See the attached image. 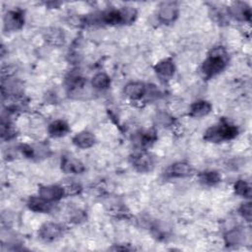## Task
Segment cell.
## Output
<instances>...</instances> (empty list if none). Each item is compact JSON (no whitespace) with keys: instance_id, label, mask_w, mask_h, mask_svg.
Returning <instances> with one entry per match:
<instances>
[{"instance_id":"6da1fadb","label":"cell","mask_w":252,"mask_h":252,"mask_svg":"<svg viewBox=\"0 0 252 252\" xmlns=\"http://www.w3.org/2000/svg\"><path fill=\"white\" fill-rule=\"evenodd\" d=\"M227 64V53L223 48H215L202 65V73L211 78L222 71Z\"/></svg>"},{"instance_id":"7a4b0ae2","label":"cell","mask_w":252,"mask_h":252,"mask_svg":"<svg viewBox=\"0 0 252 252\" xmlns=\"http://www.w3.org/2000/svg\"><path fill=\"white\" fill-rule=\"evenodd\" d=\"M238 130L236 126L222 120L219 124L209 128L204 136V139L209 142H222L232 140L236 137Z\"/></svg>"},{"instance_id":"3957f363","label":"cell","mask_w":252,"mask_h":252,"mask_svg":"<svg viewBox=\"0 0 252 252\" xmlns=\"http://www.w3.org/2000/svg\"><path fill=\"white\" fill-rule=\"evenodd\" d=\"M39 194L42 198L48 202H54L60 200L65 194L64 188L58 185L43 186L40 188Z\"/></svg>"},{"instance_id":"277c9868","label":"cell","mask_w":252,"mask_h":252,"mask_svg":"<svg viewBox=\"0 0 252 252\" xmlns=\"http://www.w3.org/2000/svg\"><path fill=\"white\" fill-rule=\"evenodd\" d=\"M63 235V228L58 224H45L39 232V236L46 241H52L59 238Z\"/></svg>"},{"instance_id":"5b68a950","label":"cell","mask_w":252,"mask_h":252,"mask_svg":"<svg viewBox=\"0 0 252 252\" xmlns=\"http://www.w3.org/2000/svg\"><path fill=\"white\" fill-rule=\"evenodd\" d=\"M178 14V7L174 2H165L160 6L159 19L163 23H172Z\"/></svg>"},{"instance_id":"8992f818","label":"cell","mask_w":252,"mask_h":252,"mask_svg":"<svg viewBox=\"0 0 252 252\" xmlns=\"http://www.w3.org/2000/svg\"><path fill=\"white\" fill-rule=\"evenodd\" d=\"M133 167L140 173H147L152 170L154 167L153 158L146 153H140L135 155L132 159Z\"/></svg>"},{"instance_id":"52a82bcc","label":"cell","mask_w":252,"mask_h":252,"mask_svg":"<svg viewBox=\"0 0 252 252\" xmlns=\"http://www.w3.org/2000/svg\"><path fill=\"white\" fill-rule=\"evenodd\" d=\"M24 25V16L19 11H10L4 17V27L7 31H17Z\"/></svg>"},{"instance_id":"ba28073f","label":"cell","mask_w":252,"mask_h":252,"mask_svg":"<svg viewBox=\"0 0 252 252\" xmlns=\"http://www.w3.org/2000/svg\"><path fill=\"white\" fill-rule=\"evenodd\" d=\"M61 168L65 173H73V174H79L85 171V167L80 161L74 159V158H69V157L63 158Z\"/></svg>"},{"instance_id":"9c48e42d","label":"cell","mask_w":252,"mask_h":252,"mask_svg":"<svg viewBox=\"0 0 252 252\" xmlns=\"http://www.w3.org/2000/svg\"><path fill=\"white\" fill-rule=\"evenodd\" d=\"M126 96L132 100H139L147 93V88L142 83H130L125 87L124 90Z\"/></svg>"},{"instance_id":"30bf717a","label":"cell","mask_w":252,"mask_h":252,"mask_svg":"<svg viewBox=\"0 0 252 252\" xmlns=\"http://www.w3.org/2000/svg\"><path fill=\"white\" fill-rule=\"evenodd\" d=\"M155 71L162 78L169 79L174 74V64L171 59H165L160 61L155 66Z\"/></svg>"},{"instance_id":"8fae6325","label":"cell","mask_w":252,"mask_h":252,"mask_svg":"<svg viewBox=\"0 0 252 252\" xmlns=\"http://www.w3.org/2000/svg\"><path fill=\"white\" fill-rule=\"evenodd\" d=\"M28 207L34 212L39 213H47L51 210L50 202L45 200L41 196L39 197H31L28 201Z\"/></svg>"},{"instance_id":"7c38bea8","label":"cell","mask_w":252,"mask_h":252,"mask_svg":"<svg viewBox=\"0 0 252 252\" xmlns=\"http://www.w3.org/2000/svg\"><path fill=\"white\" fill-rule=\"evenodd\" d=\"M193 172L192 167L187 163H176L173 165L169 171V173L171 176L173 177H185L190 175Z\"/></svg>"},{"instance_id":"4fadbf2b","label":"cell","mask_w":252,"mask_h":252,"mask_svg":"<svg viewBox=\"0 0 252 252\" xmlns=\"http://www.w3.org/2000/svg\"><path fill=\"white\" fill-rule=\"evenodd\" d=\"M73 143L82 149H87L92 147L94 143H96V138L91 133V132H81L78 133L74 138H73Z\"/></svg>"},{"instance_id":"5bb4252c","label":"cell","mask_w":252,"mask_h":252,"mask_svg":"<svg viewBox=\"0 0 252 252\" xmlns=\"http://www.w3.org/2000/svg\"><path fill=\"white\" fill-rule=\"evenodd\" d=\"M48 132L52 137H62L69 132V126L65 121L56 120L49 125Z\"/></svg>"},{"instance_id":"9a60e30c","label":"cell","mask_w":252,"mask_h":252,"mask_svg":"<svg viewBox=\"0 0 252 252\" xmlns=\"http://www.w3.org/2000/svg\"><path fill=\"white\" fill-rule=\"evenodd\" d=\"M230 13L237 20H250V8L244 3H235L230 8Z\"/></svg>"},{"instance_id":"2e32d148","label":"cell","mask_w":252,"mask_h":252,"mask_svg":"<svg viewBox=\"0 0 252 252\" xmlns=\"http://www.w3.org/2000/svg\"><path fill=\"white\" fill-rule=\"evenodd\" d=\"M211 105L206 101H198L194 103L190 108V116L192 117H202L207 115L211 111Z\"/></svg>"},{"instance_id":"e0dca14e","label":"cell","mask_w":252,"mask_h":252,"mask_svg":"<svg viewBox=\"0 0 252 252\" xmlns=\"http://www.w3.org/2000/svg\"><path fill=\"white\" fill-rule=\"evenodd\" d=\"M92 84L96 89L105 90V89H108L110 87V77L107 74L99 73V74H97L96 76L93 78Z\"/></svg>"},{"instance_id":"ac0fdd59","label":"cell","mask_w":252,"mask_h":252,"mask_svg":"<svg viewBox=\"0 0 252 252\" xmlns=\"http://www.w3.org/2000/svg\"><path fill=\"white\" fill-rule=\"evenodd\" d=\"M200 180L207 185H214L220 181V176L217 172L208 171L200 174Z\"/></svg>"},{"instance_id":"d6986e66","label":"cell","mask_w":252,"mask_h":252,"mask_svg":"<svg viewBox=\"0 0 252 252\" xmlns=\"http://www.w3.org/2000/svg\"><path fill=\"white\" fill-rule=\"evenodd\" d=\"M235 190L236 194L243 196L245 198L251 197V188L249 184L244 180H238L235 185Z\"/></svg>"},{"instance_id":"ffe728a7","label":"cell","mask_w":252,"mask_h":252,"mask_svg":"<svg viewBox=\"0 0 252 252\" xmlns=\"http://www.w3.org/2000/svg\"><path fill=\"white\" fill-rule=\"evenodd\" d=\"M226 242L230 245H236L240 244L243 240V234L238 230H234L229 232L225 236Z\"/></svg>"},{"instance_id":"44dd1931","label":"cell","mask_w":252,"mask_h":252,"mask_svg":"<svg viewBox=\"0 0 252 252\" xmlns=\"http://www.w3.org/2000/svg\"><path fill=\"white\" fill-rule=\"evenodd\" d=\"M155 140H156V133L152 130H148L146 132H143L141 137H140V141H141L142 146H149Z\"/></svg>"},{"instance_id":"7402d4cb","label":"cell","mask_w":252,"mask_h":252,"mask_svg":"<svg viewBox=\"0 0 252 252\" xmlns=\"http://www.w3.org/2000/svg\"><path fill=\"white\" fill-rule=\"evenodd\" d=\"M1 134H2V138L10 139V138L14 137L15 132H14V130L10 127L8 124L7 125L2 124V126H1Z\"/></svg>"},{"instance_id":"603a6c76","label":"cell","mask_w":252,"mask_h":252,"mask_svg":"<svg viewBox=\"0 0 252 252\" xmlns=\"http://www.w3.org/2000/svg\"><path fill=\"white\" fill-rule=\"evenodd\" d=\"M240 213L248 220V222H250V220H251V204L250 203L242 204V206L240 208Z\"/></svg>"},{"instance_id":"cb8c5ba5","label":"cell","mask_w":252,"mask_h":252,"mask_svg":"<svg viewBox=\"0 0 252 252\" xmlns=\"http://www.w3.org/2000/svg\"><path fill=\"white\" fill-rule=\"evenodd\" d=\"M20 151L23 153V155H25L27 158H32L34 156V150L32 147L28 146V145H21L20 146Z\"/></svg>"}]
</instances>
